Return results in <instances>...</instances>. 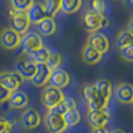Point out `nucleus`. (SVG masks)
<instances>
[{
    "label": "nucleus",
    "instance_id": "nucleus-37",
    "mask_svg": "<svg viewBox=\"0 0 133 133\" xmlns=\"http://www.w3.org/2000/svg\"><path fill=\"white\" fill-rule=\"evenodd\" d=\"M132 104H133V103H132Z\"/></svg>",
    "mask_w": 133,
    "mask_h": 133
},
{
    "label": "nucleus",
    "instance_id": "nucleus-29",
    "mask_svg": "<svg viewBox=\"0 0 133 133\" xmlns=\"http://www.w3.org/2000/svg\"><path fill=\"white\" fill-rule=\"evenodd\" d=\"M90 7H91V12L99 15H104V13L107 11V5L104 0H91Z\"/></svg>",
    "mask_w": 133,
    "mask_h": 133
},
{
    "label": "nucleus",
    "instance_id": "nucleus-23",
    "mask_svg": "<svg viewBox=\"0 0 133 133\" xmlns=\"http://www.w3.org/2000/svg\"><path fill=\"white\" fill-rule=\"evenodd\" d=\"M117 46H118L119 50H123L124 48L129 46L133 43V34L129 31L127 29H123L119 31V34L117 35Z\"/></svg>",
    "mask_w": 133,
    "mask_h": 133
},
{
    "label": "nucleus",
    "instance_id": "nucleus-15",
    "mask_svg": "<svg viewBox=\"0 0 133 133\" xmlns=\"http://www.w3.org/2000/svg\"><path fill=\"white\" fill-rule=\"evenodd\" d=\"M71 82V76L66 71L61 70V68H58V70L52 71L50 76V86H53L56 88H59L63 89L65 87H67Z\"/></svg>",
    "mask_w": 133,
    "mask_h": 133
},
{
    "label": "nucleus",
    "instance_id": "nucleus-8",
    "mask_svg": "<svg viewBox=\"0 0 133 133\" xmlns=\"http://www.w3.org/2000/svg\"><path fill=\"white\" fill-rule=\"evenodd\" d=\"M88 124L91 129H102L108 125L110 121V114L105 109L103 110H89L87 115Z\"/></svg>",
    "mask_w": 133,
    "mask_h": 133
},
{
    "label": "nucleus",
    "instance_id": "nucleus-10",
    "mask_svg": "<svg viewBox=\"0 0 133 133\" xmlns=\"http://www.w3.org/2000/svg\"><path fill=\"white\" fill-rule=\"evenodd\" d=\"M42 123V116L41 114L34 108L24 109L21 116V124L27 130H35Z\"/></svg>",
    "mask_w": 133,
    "mask_h": 133
},
{
    "label": "nucleus",
    "instance_id": "nucleus-28",
    "mask_svg": "<svg viewBox=\"0 0 133 133\" xmlns=\"http://www.w3.org/2000/svg\"><path fill=\"white\" fill-rule=\"evenodd\" d=\"M61 63H63V56H61L59 52H51L46 65L50 67L51 71H55L60 67Z\"/></svg>",
    "mask_w": 133,
    "mask_h": 133
},
{
    "label": "nucleus",
    "instance_id": "nucleus-16",
    "mask_svg": "<svg viewBox=\"0 0 133 133\" xmlns=\"http://www.w3.org/2000/svg\"><path fill=\"white\" fill-rule=\"evenodd\" d=\"M8 104L12 109L15 110H21V109H25L29 104V97L28 95L22 90H16L13 91L8 98Z\"/></svg>",
    "mask_w": 133,
    "mask_h": 133
},
{
    "label": "nucleus",
    "instance_id": "nucleus-13",
    "mask_svg": "<svg viewBox=\"0 0 133 133\" xmlns=\"http://www.w3.org/2000/svg\"><path fill=\"white\" fill-rule=\"evenodd\" d=\"M116 99L122 104H132L133 103V85L127 82L118 83L115 89Z\"/></svg>",
    "mask_w": 133,
    "mask_h": 133
},
{
    "label": "nucleus",
    "instance_id": "nucleus-33",
    "mask_svg": "<svg viewBox=\"0 0 133 133\" xmlns=\"http://www.w3.org/2000/svg\"><path fill=\"white\" fill-rule=\"evenodd\" d=\"M91 133H110L105 127H102V129H93Z\"/></svg>",
    "mask_w": 133,
    "mask_h": 133
},
{
    "label": "nucleus",
    "instance_id": "nucleus-11",
    "mask_svg": "<svg viewBox=\"0 0 133 133\" xmlns=\"http://www.w3.org/2000/svg\"><path fill=\"white\" fill-rule=\"evenodd\" d=\"M87 44L89 46L94 48L96 51H98L101 55L107 53L110 49V42H109L108 37L104 34H101L98 31L93 32V34L89 35L88 39H87Z\"/></svg>",
    "mask_w": 133,
    "mask_h": 133
},
{
    "label": "nucleus",
    "instance_id": "nucleus-19",
    "mask_svg": "<svg viewBox=\"0 0 133 133\" xmlns=\"http://www.w3.org/2000/svg\"><path fill=\"white\" fill-rule=\"evenodd\" d=\"M94 87H95L96 91L98 93V95L102 97L105 102L110 101L111 98V95H112V85L109 80L107 79H99L97 80L95 83H93Z\"/></svg>",
    "mask_w": 133,
    "mask_h": 133
},
{
    "label": "nucleus",
    "instance_id": "nucleus-27",
    "mask_svg": "<svg viewBox=\"0 0 133 133\" xmlns=\"http://www.w3.org/2000/svg\"><path fill=\"white\" fill-rule=\"evenodd\" d=\"M34 4L35 0H11L12 9L17 12H28Z\"/></svg>",
    "mask_w": 133,
    "mask_h": 133
},
{
    "label": "nucleus",
    "instance_id": "nucleus-35",
    "mask_svg": "<svg viewBox=\"0 0 133 133\" xmlns=\"http://www.w3.org/2000/svg\"><path fill=\"white\" fill-rule=\"evenodd\" d=\"M110 133H126V132L123 131V130H121V129H115V130H112Z\"/></svg>",
    "mask_w": 133,
    "mask_h": 133
},
{
    "label": "nucleus",
    "instance_id": "nucleus-6",
    "mask_svg": "<svg viewBox=\"0 0 133 133\" xmlns=\"http://www.w3.org/2000/svg\"><path fill=\"white\" fill-rule=\"evenodd\" d=\"M22 36L17 34L11 27L5 28L0 31V44L6 50H15L21 44Z\"/></svg>",
    "mask_w": 133,
    "mask_h": 133
},
{
    "label": "nucleus",
    "instance_id": "nucleus-12",
    "mask_svg": "<svg viewBox=\"0 0 133 133\" xmlns=\"http://www.w3.org/2000/svg\"><path fill=\"white\" fill-rule=\"evenodd\" d=\"M52 71L46 64H36V72L30 81L36 87H45L50 81Z\"/></svg>",
    "mask_w": 133,
    "mask_h": 133
},
{
    "label": "nucleus",
    "instance_id": "nucleus-7",
    "mask_svg": "<svg viewBox=\"0 0 133 133\" xmlns=\"http://www.w3.org/2000/svg\"><path fill=\"white\" fill-rule=\"evenodd\" d=\"M20 46L22 48L23 53L30 55L44 45H43V39L41 35H38L37 32H27V34H24V36H22Z\"/></svg>",
    "mask_w": 133,
    "mask_h": 133
},
{
    "label": "nucleus",
    "instance_id": "nucleus-1",
    "mask_svg": "<svg viewBox=\"0 0 133 133\" xmlns=\"http://www.w3.org/2000/svg\"><path fill=\"white\" fill-rule=\"evenodd\" d=\"M82 23L85 29L88 32L93 34V32L98 31L102 28H107L109 25V20L107 19L104 15H99L96 13L88 11L83 14L82 16Z\"/></svg>",
    "mask_w": 133,
    "mask_h": 133
},
{
    "label": "nucleus",
    "instance_id": "nucleus-21",
    "mask_svg": "<svg viewBox=\"0 0 133 133\" xmlns=\"http://www.w3.org/2000/svg\"><path fill=\"white\" fill-rule=\"evenodd\" d=\"M82 6V0H61L60 11L65 14H74Z\"/></svg>",
    "mask_w": 133,
    "mask_h": 133
},
{
    "label": "nucleus",
    "instance_id": "nucleus-18",
    "mask_svg": "<svg viewBox=\"0 0 133 133\" xmlns=\"http://www.w3.org/2000/svg\"><path fill=\"white\" fill-rule=\"evenodd\" d=\"M102 56L98 51H96L94 48L89 46L88 44H85L81 50V57L82 60L88 65H96L97 63H99L102 59Z\"/></svg>",
    "mask_w": 133,
    "mask_h": 133
},
{
    "label": "nucleus",
    "instance_id": "nucleus-22",
    "mask_svg": "<svg viewBox=\"0 0 133 133\" xmlns=\"http://www.w3.org/2000/svg\"><path fill=\"white\" fill-rule=\"evenodd\" d=\"M72 109H76V102L74 101L72 97H65L56 108L52 109V111L63 116L65 112H67L68 110H72Z\"/></svg>",
    "mask_w": 133,
    "mask_h": 133
},
{
    "label": "nucleus",
    "instance_id": "nucleus-24",
    "mask_svg": "<svg viewBox=\"0 0 133 133\" xmlns=\"http://www.w3.org/2000/svg\"><path fill=\"white\" fill-rule=\"evenodd\" d=\"M50 53L51 51L48 48L42 46L41 49H38L37 51L30 53V58H31L32 63L35 64H46L49 57H50Z\"/></svg>",
    "mask_w": 133,
    "mask_h": 133
},
{
    "label": "nucleus",
    "instance_id": "nucleus-32",
    "mask_svg": "<svg viewBox=\"0 0 133 133\" xmlns=\"http://www.w3.org/2000/svg\"><path fill=\"white\" fill-rule=\"evenodd\" d=\"M11 91L7 90L5 87H2L1 85H0V104L1 103H5V102L8 101L9 96H11Z\"/></svg>",
    "mask_w": 133,
    "mask_h": 133
},
{
    "label": "nucleus",
    "instance_id": "nucleus-26",
    "mask_svg": "<svg viewBox=\"0 0 133 133\" xmlns=\"http://www.w3.org/2000/svg\"><path fill=\"white\" fill-rule=\"evenodd\" d=\"M60 4H61V0H45L44 7H45L48 16L55 17L58 14V12L60 11Z\"/></svg>",
    "mask_w": 133,
    "mask_h": 133
},
{
    "label": "nucleus",
    "instance_id": "nucleus-30",
    "mask_svg": "<svg viewBox=\"0 0 133 133\" xmlns=\"http://www.w3.org/2000/svg\"><path fill=\"white\" fill-rule=\"evenodd\" d=\"M121 56L125 61H127V63H133V43L131 45H129V46L121 50Z\"/></svg>",
    "mask_w": 133,
    "mask_h": 133
},
{
    "label": "nucleus",
    "instance_id": "nucleus-34",
    "mask_svg": "<svg viewBox=\"0 0 133 133\" xmlns=\"http://www.w3.org/2000/svg\"><path fill=\"white\" fill-rule=\"evenodd\" d=\"M126 29L129 30L131 34H133V16L129 20V23H127V28H126Z\"/></svg>",
    "mask_w": 133,
    "mask_h": 133
},
{
    "label": "nucleus",
    "instance_id": "nucleus-9",
    "mask_svg": "<svg viewBox=\"0 0 133 133\" xmlns=\"http://www.w3.org/2000/svg\"><path fill=\"white\" fill-rule=\"evenodd\" d=\"M22 82H23V79L16 72H9V71L0 72V85L11 93L19 90Z\"/></svg>",
    "mask_w": 133,
    "mask_h": 133
},
{
    "label": "nucleus",
    "instance_id": "nucleus-25",
    "mask_svg": "<svg viewBox=\"0 0 133 133\" xmlns=\"http://www.w3.org/2000/svg\"><path fill=\"white\" fill-rule=\"evenodd\" d=\"M63 118L65 121V124L67 125V127H72L78 125L81 122V115L78 109H72L68 110L67 112H65L63 115Z\"/></svg>",
    "mask_w": 133,
    "mask_h": 133
},
{
    "label": "nucleus",
    "instance_id": "nucleus-20",
    "mask_svg": "<svg viewBox=\"0 0 133 133\" xmlns=\"http://www.w3.org/2000/svg\"><path fill=\"white\" fill-rule=\"evenodd\" d=\"M36 25L39 34L43 36H51L57 31V23H56L55 19L50 16H46L43 21H41Z\"/></svg>",
    "mask_w": 133,
    "mask_h": 133
},
{
    "label": "nucleus",
    "instance_id": "nucleus-36",
    "mask_svg": "<svg viewBox=\"0 0 133 133\" xmlns=\"http://www.w3.org/2000/svg\"><path fill=\"white\" fill-rule=\"evenodd\" d=\"M131 2H133V0H131Z\"/></svg>",
    "mask_w": 133,
    "mask_h": 133
},
{
    "label": "nucleus",
    "instance_id": "nucleus-17",
    "mask_svg": "<svg viewBox=\"0 0 133 133\" xmlns=\"http://www.w3.org/2000/svg\"><path fill=\"white\" fill-rule=\"evenodd\" d=\"M27 14H28V17H29L30 23H32V24H38L41 21H43V20L48 16L44 5L38 4V2H35V4L28 9Z\"/></svg>",
    "mask_w": 133,
    "mask_h": 133
},
{
    "label": "nucleus",
    "instance_id": "nucleus-14",
    "mask_svg": "<svg viewBox=\"0 0 133 133\" xmlns=\"http://www.w3.org/2000/svg\"><path fill=\"white\" fill-rule=\"evenodd\" d=\"M15 70L23 80H31L32 76L35 75V72H36V64L32 63L31 60H27L22 58V59H19L16 61Z\"/></svg>",
    "mask_w": 133,
    "mask_h": 133
},
{
    "label": "nucleus",
    "instance_id": "nucleus-31",
    "mask_svg": "<svg viewBox=\"0 0 133 133\" xmlns=\"http://www.w3.org/2000/svg\"><path fill=\"white\" fill-rule=\"evenodd\" d=\"M14 123L0 116V133H9L13 129Z\"/></svg>",
    "mask_w": 133,
    "mask_h": 133
},
{
    "label": "nucleus",
    "instance_id": "nucleus-5",
    "mask_svg": "<svg viewBox=\"0 0 133 133\" xmlns=\"http://www.w3.org/2000/svg\"><path fill=\"white\" fill-rule=\"evenodd\" d=\"M44 125L49 133H64L67 130V125L65 124L63 116L53 112L52 110H48L44 117Z\"/></svg>",
    "mask_w": 133,
    "mask_h": 133
},
{
    "label": "nucleus",
    "instance_id": "nucleus-4",
    "mask_svg": "<svg viewBox=\"0 0 133 133\" xmlns=\"http://www.w3.org/2000/svg\"><path fill=\"white\" fill-rule=\"evenodd\" d=\"M9 22H11V28L13 30L22 35L27 34L28 29L30 27V21L28 17L27 12H17L14 9H9Z\"/></svg>",
    "mask_w": 133,
    "mask_h": 133
},
{
    "label": "nucleus",
    "instance_id": "nucleus-2",
    "mask_svg": "<svg viewBox=\"0 0 133 133\" xmlns=\"http://www.w3.org/2000/svg\"><path fill=\"white\" fill-rule=\"evenodd\" d=\"M82 96L85 98L89 110H103L107 109L108 102H105L96 91L94 85H85L82 88Z\"/></svg>",
    "mask_w": 133,
    "mask_h": 133
},
{
    "label": "nucleus",
    "instance_id": "nucleus-3",
    "mask_svg": "<svg viewBox=\"0 0 133 133\" xmlns=\"http://www.w3.org/2000/svg\"><path fill=\"white\" fill-rule=\"evenodd\" d=\"M64 98H65V95H64L63 90L53 86H46L41 94L42 104L48 110H52L53 108H56Z\"/></svg>",
    "mask_w": 133,
    "mask_h": 133
}]
</instances>
